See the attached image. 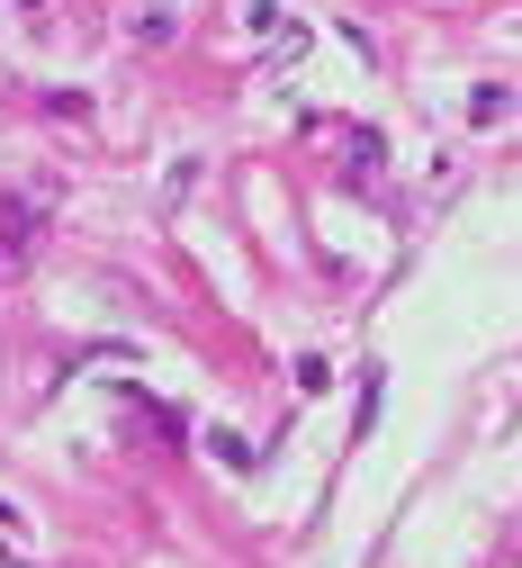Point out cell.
Masks as SVG:
<instances>
[{"mask_svg": "<svg viewBox=\"0 0 522 568\" xmlns=\"http://www.w3.org/2000/svg\"><path fill=\"white\" fill-rule=\"evenodd\" d=\"M37 217H45V199H28V190H0V271H19V262H28Z\"/></svg>", "mask_w": 522, "mask_h": 568, "instance_id": "obj_1", "label": "cell"}, {"mask_svg": "<svg viewBox=\"0 0 522 568\" xmlns=\"http://www.w3.org/2000/svg\"><path fill=\"white\" fill-rule=\"evenodd\" d=\"M117 19H126L144 45H172V37H181V19H190V0H117Z\"/></svg>", "mask_w": 522, "mask_h": 568, "instance_id": "obj_2", "label": "cell"}, {"mask_svg": "<svg viewBox=\"0 0 522 568\" xmlns=\"http://www.w3.org/2000/svg\"><path fill=\"white\" fill-rule=\"evenodd\" d=\"M207 443H216V460H226V469H253V443H244V434H207Z\"/></svg>", "mask_w": 522, "mask_h": 568, "instance_id": "obj_3", "label": "cell"}, {"mask_svg": "<svg viewBox=\"0 0 522 568\" xmlns=\"http://www.w3.org/2000/svg\"><path fill=\"white\" fill-rule=\"evenodd\" d=\"M244 19H253V28H270V37L288 28V10H279V0H244Z\"/></svg>", "mask_w": 522, "mask_h": 568, "instance_id": "obj_4", "label": "cell"}]
</instances>
